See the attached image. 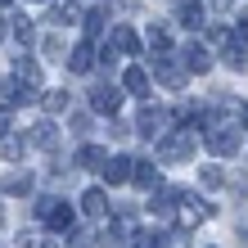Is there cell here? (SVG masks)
<instances>
[{
  "mask_svg": "<svg viewBox=\"0 0 248 248\" xmlns=\"http://www.w3.org/2000/svg\"><path fill=\"white\" fill-rule=\"evenodd\" d=\"M72 163H77L81 171H104V163H108V154L99 149V144H91V140H81V144H77V154H72Z\"/></svg>",
  "mask_w": 248,
  "mask_h": 248,
  "instance_id": "11",
  "label": "cell"
},
{
  "mask_svg": "<svg viewBox=\"0 0 248 248\" xmlns=\"http://www.w3.org/2000/svg\"><path fill=\"white\" fill-rule=\"evenodd\" d=\"M176 18H181L185 32H203V27H208V18H203V5H199V0H181V5H176Z\"/></svg>",
  "mask_w": 248,
  "mask_h": 248,
  "instance_id": "14",
  "label": "cell"
},
{
  "mask_svg": "<svg viewBox=\"0 0 248 248\" xmlns=\"http://www.w3.org/2000/svg\"><path fill=\"white\" fill-rule=\"evenodd\" d=\"M176 122H181V126H189V131H194V126L203 122V108L194 104V99H189V104H181V108H176Z\"/></svg>",
  "mask_w": 248,
  "mask_h": 248,
  "instance_id": "24",
  "label": "cell"
},
{
  "mask_svg": "<svg viewBox=\"0 0 248 248\" xmlns=\"http://www.w3.org/2000/svg\"><path fill=\"white\" fill-rule=\"evenodd\" d=\"M9 131V104H0V136Z\"/></svg>",
  "mask_w": 248,
  "mask_h": 248,
  "instance_id": "34",
  "label": "cell"
},
{
  "mask_svg": "<svg viewBox=\"0 0 248 248\" xmlns=\"http://www.w3.org/2000/svg\"><path fill=\"white\" fill-rule=\"evenodd\" d=\"M108 46L118 50V54H136V50H140V41H136V32H131L126 23H118V27L108 32Z\"/></svg>",
  "mask_w": 248,
  "mask_h": 248,
  "instance_id": "17",
  "label": "cell"
},
{
  "mask_svg": "<svg viewBox=\"0 0 248 248\" xmlns=\"http://www.w3.org/2000/svg\"><path fill=\"white\" fill-rule=\"evenodd\" d=\"M108 185H126V181H136V158H126V154H118V158H108L104 163V171H99Z\"/></svg>",
  "mask_w": 248,
  "mask_h": 248,
  "instance_id": "8",
  "label": "cell"
},
{
  "mask_svg": "<svg viewBox=\"0 0 248 248\" xmlns=\"http://www.w3.org/2000/svg\"><path fill=\"white\" fill-rule=\"evenodd\" d=\"M0 5H9V0H0Z\"/></svg>",
  "mask_w": 248,
  "mask_h": 248,
  "instance_id": "37",
  "label": "cell"
},
{
  "mask_svg": "<svg viewBox=\"0 0 248 248\" xmlns=\"http://www.w3.org/2000/svg\"><path fill=\"white\" fill-rule=\"evenodd\" d=\"M27 144H36V149H54V144H59V126H54L50 118H46V122H36V126H32V136H27Z\"/></svg>",
  "mask_w": 248,
  "mask_h": 248,
  "instance_id": "16",
  "label": "cell"
},
{
  "mask_svg": "<svg viewBox=\"0 0 248 248\" xmlns=\"http://www.w3.org/2000/svg\"><path fill=\"white\" fill-rule=\"evenodd\" d=\"M171 118H176V113L144 104V108H140V118H136V136H144V140H163V136H167V126H171Z\"/></svg>",
  "mask_w": 248,
  "mask_h": 248,
  "instance_id": "3",
  "label": "cell"
},
{
  "mask_svg": "<svg viewBox=\"0 0 248 248\" xmlns=\"http://www.w3.org/2000/svg\"><path fill=\"white\" fill-rule=\"evenodd\" d=\"M208 217H212V208H208V203H203L199 194H185V189H181V199H176V221H181L185 230H194V226H203V221H208Z\"/></svg>",
  "mask_w": 248,
  "mask_h": 248,
  "instance_id": "5",
  "label": "cell"
},
{
  "mask_svg": "<svg viewBox=\"0 0 248 248\" xmlns=\"http://www.w3.org/2000/svg\"><path fill=\"white\" fill-rule=\"evenodd\" d=\"M0 221H5V212H0Z\"/></svg>",
  "mask_w": 248,
  "mask_h": 248,
  "instance_id": "36",
  "label": "cell"
},
{
  "mask_svg": "<svg viewBox=\"0 0 248 248\" xmlns=\"http://www.w3.org/2000/svg\"><path fill=\"white\" fill-rule=\"evenodd\" d=\"M36 217L46 221V230H72V203H63V199H41Z\"/></svg>",
  "mask_w": 248,
  "mask_h": 248,
  "instance_id": "4",
  "label": "cell"
},
{
  "mask_svg": "<svg viewBox=\"0 0 248 248\" xmlns=\"http://www.w3.org/2000/svg\"><path fill=\"white\" fill-rule=\"evenodd\" d=\"M136 185L140 189H158L163 185V171H158L154 163H144V158H136Z\"/></svg>",
  "mask_w": 248,
  "mask_h": 248,
  "instance_id": "18",
  "label": "cell"
},
{
  "mask_svg": "<svg viewBox=\"0 0 248 248\" xmlns=\"http://www.w3.org/2000/svg\"><path fill=\"white\" fill-rule=\"evenodd\" d=\"M9 32H14V36H18L23 46H27V41L36 36V27H32V18H27V14H14V18H9Z\"/></svg>",
  "mask_w": 248,
  "mask_h": 248,
  "instance_id": "21",
  "label": "cell"
},
{
  "mask_svg": "<svg viewBox=\"0 0 248 248\" xmlns=\"http://www.w3.org/2000/svg\"><path fill=\"white\" fill-rule=\"evenodd\" d=\"M32 189H36V176L27 167H14L9 176H5V194H14V199H27Z\"/></svg>",
  "mask_w": 248,
  "mask_h": 248,
  "instance_id": "13",
  "label": "cell"
},
{
  "mask_svg": "<svg viewBox=\"0 0 248 248\" xmlns=\"http://www.w3.org/2000/svg\"><path fill=\"white\" fill-rule=\"evenodd\" d=\"M136 248H167V235H163V230H140Z\"/></svg>",
  "mask_w": 248,
  "mask_h": 248,
  "instance_id": "26",
  "label": "cell"
},
{
  "mask_svg": "<svg viewBox=\"0 0 248 248\" xmlns=\"http://www.w3.org/2000/svg\"><path fill=\"white\" fill-rule=\"evenodd\" d=\"M0 154H5V163H18V158H23V140H5V136H0Z\"/></svg>",
  "mask_w": 248,
  "mask_h": 248,
  "instance_id": "28",
  "label": "cell"
},
{
  "mask_svg": "<svg viewBox=\"0 0 248 248\" xmlns=\"http://www.w3.org/2000/svg\"><path fill=\"white\" fill-rule=\"evenodd\" d=\"M18 244H23V248H41V239H36V230H23V235H18Z\"/></svg>",
  "mask_w": 248,
  "mask_h": 248,
  "instance_id": "33",
  "label": "cell"
},
{
  "mask_svg": "<svg viewBox=\"0 0 248 248\" xmlns=\"http://www.w3.org/2000/svg\"><path fill=\"white\" fill-rule=\"evenodd\" d=\"M63 248H91V235H86V230H68Z\"/></svg>",
  "mask_w": 248,
  "mask_h": 248,
  "instance_id": "30",
  "label": "cell"
},
{
  "mask_svg": "<svg viewBox=\"0 0 248 248\" xmlns=\"http://www.w3.org/2000/svg\"><path fill=\"white\" fill-rule=\"evenodd\" d=\"M14 77L27 81V86H41V68H36L32 59H18V63H14Z\"/></svg>",
  "mask_w": 248,
  "mask_h": 248,
  "instance_id": "23",
  "label": "cell"
},
{
  "mask_svg": "<svg viewBox=\"0 0 248 248\" xmlns=\"http://www.w3.org/2000/svg\"><path fill=\"white\" fill-rule=\"evenodd\" d=\"M235 41L248 50V14H239V18H235Z\"/></svg>",
  "mask_w": 248,
  "mask_h": 248,
  "instance_id": "32",
  "label": "cell"
},
{
  "mask_svg": "<svg viewBox=\"0 0 248 248\" xmlns=\"http://www.w3.org/2000/svg\"><path fill=\"white\" fill-rule=\"evenodd\" d=\"M46 18H50L54 27H72V23H81V0H50Z\"/></svg>",
  "mask_w": 248,
  "mask_h": 248,
  "instance_id": "9",
  "label": "cell"
},
{
  "mask_svg": "<svg viewBox=\"0 0 248 248\" xmlns=\"http://www.w3.org/2000/svg\"><path fill=\"white\" fill-rule=\"evenodd\" d=\"M144 41H149V50H171V32H167L163 23H154V27H149V36H144Z\"/></svg>",
  "mask_w": 248,
  "mask_h": 248,
  "instance_id": "25",
  "label": "cell"
},
{
  "mask_svg": "<svg viewBox=\"0 0 248 248\" xmlns=\"http://www.w3.org/2000/svg\"><path fill=\"white\" fill-rule=\"evenodd\" d=\"M104 208H108L104 189H86V194H81V212L86 217H104Z\"/></svg>",
  "mask_w": 248,
  "mask_h": 248,
  "instance_id": "20",
  "label": "cell"
},
{
  "mask_svg": "<svg viewBox=\"0 0 248 248\" xmlns=\"http://www.w3.org/2000/svg\"><path fill=\"white\" fill-rule=\"evenodd\" d=\"M91 108H95V113H104V118H118V108H122L118 86H95V91H91Z\"/></svg>",
  "mask_w": 248,
  "mask_h": 248,
  "instance_id": "10",
  "label": "cell"
},
{
  "mask_svg": "<svg viewBox=\"0 0 248 248\" xmlns=\"http://www.w3.org/2000/svg\"><path fill=\"white\" fill-rule=\"evenodd\" d=\"M36 95H41L36 86H27V81H18V77L0 86V99H5L9 108H23V104H36Z\"/></svg>",
  "mask_w": 248,
  "mask_h": 248,
  "instance_id": "7",
  "label": "cell"
},
{
  "mask_svg": "<svg viewBox=\"0 0 248 248\" xmlns=\"http://www.w3.org/2000/svg\"><path fill=\"white\" fill-rule=\"evenodd\" d=\"M81 23H86V36H99V32L108 27V9H104V5L86 9V14H81Z\"/></svg>",
  "mask_w": 248,
  "mask_h": 248,
  "instance_id": "19",
  "label": "cell"
},
{
  "mask_svg": "<svg viewBox=\"0 0 248 248\" xmlns=\"http://www.w3.org/2000/svg\"><path fill=\"white\" fill-rule=\"evenodd\" d=\"M181 59H185L189 72H208V68H212V54H208V46H203V41H185Z\"/></svg>",
  "mask_w": 248,
  "mask_h": 248,
  "instance_id": "12",
  "label": "cell"
},
{
  "mask_svg": "<svg viewBox=\"0 0 248 248\" xmlns=\"http://www.w3.org/2000/svg\"><path fill=\"white\" fill-rule=\"evenodd\" d=\"M68 108V91H50L46 95V113H63Z\"/></svg>",
  "mask_w": 248,
  "mask_h": 248,
  "instance_id": "29",
  "label": "cell"
},
{
  "mask_svg": "<svg viewBox=\"0 0 248 248\" xmlns=\"http://www.w3.org/2000/svg\"><path fill=\"white\" fill-rule=\"evenodd\" d=\"M199 181H203V189H221V185H226V171H221V167H203Z\"/></svg>",
  "mask_w": 248,
  "mask_h": 248,
  "instance_id": "27",
  "label": "cell"
},
{
  "mask_svg": "<svg viewBox=\"0 0 248 248\" xmlns=\"http://www.w3.org/2000/svg\"><path fill=\"white\" fill-rule=\"evenodd\" d=\"M5 32H9V23H5V18H0V41H5Z\"/></svg>",
  "mask_w": 248,
  "mask_h": 248,
  "instance_id": "35",
  "label": "cell"
},
{
  "mask_svg": "<svg viewBox=\"0 0 248 248\" xmlns=\"http://www.w3.org/2000/svg\"><path fill=\"white\" fill-rule=\"evenodd\" d=\"M154 154H158V163H189V158H194V136H189V126L185 131H167Z\"/></svg>",
  "mask_w": 248,
  "mask_h": 248,
  "instance_id": "2",
  "label": "cell"
},
{
  "mask_svg": "<svg viewBox=\"0 0 248 248\" xmlns=\"http://www.w3.org/2000/svg\"><path fill=\"white\" fill-rule=\"evenodd\" d=\"M149 68H154V77L163 81L167 91H181V86L189 81V68H185V59H181V54H171V50H154Z\"/></svg>",
  "mask_w": 248,
  "mask_h": 248,
  "instance_id": "1",
  "label": "cell"
},
{
  "mask_svg": "<svg viewBox=\"0 0 248 248\" xmlns=\"http://www.w3.org/2000/svg\"><path fill=\"white\" fill-rule=\"evenodd\" d=\"M72 136H91V118H86V113H72Z\"/></svg>",
  "mask_w": 248,
  "mask_h": 248,
  "instance_id": "31",
  "label": "cell"
},
{
  "mask_svg": "<svg viewBox=\"0 0 248 248\" xmlns=\"http://www.w3.org/2000/svg\"><path fill=\"white\" fill-rule=\"evenodd\" d=\"M0 248H5V244H0Z\"/></svg>",
  "mask_w": 248,
  "mask_h": 248,
  "instance_id": "38",
  "label": "cell"
},
{
  "mask_svg": "<svg viewBox=\"0 0 248 248\" xmlns=\"http://www.w3.org/2000/svg\"><path fill=\"white\" fill-rule=\"evenodd\" d=\"M122 91H126V95H140V99H144V95H149V72H144L140 63H131V68L122 72Z\"/></svg>",
  "mask_w": 248,
  "mask_h": 248,
  "instance_id": "15",
  "label": "cell"
},
{
  "mask_svg": "<svg viewBox=\"0 0 248 248\" xmlns=\"http://www.w3.org/2000/svg\"><path fill=\"white\" fill-rule=\"evenodd\" d=\"M68 68H72V72H91V68H95V54H91V46H77V50H72Z\"/></svg>",
  "mask_w": 248,
  "mask_h": 248,
  "instance_id": "22",
  "label": "cell"
},
{
  "mask_svg": "<svg viewBox=\"0 0 248 248\" xmlns=\"http://www.w3.org/2000/svg\"><path fill=\"white\" fill-rule=\"evenodd\" d=\"M208 136H203V144L217 154V158H230V154H239V131L235 126H203Z\"/></svg>",
  "mask_w": 248,
  "mask_h": 248,
  "instance_id": "6",
  "label": "cell"
}]
</instances>
